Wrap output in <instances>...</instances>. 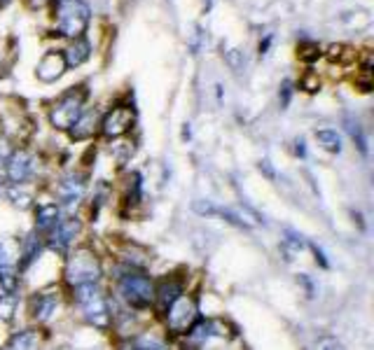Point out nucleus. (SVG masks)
Wrapping results in <instances>:
<instances>
[{"mask_svg": "<svg viewBox=\"0 0 374 350\" xmlns=\"http://www.w3.org/2000/svg\"><path fill=\"white\" fill-rule=\"evenodd\" d=\"M73 301L82 309L84 320H87L89 325H94V327L101 331L110 329L112 325L110 301L106 299L99 282H87V285L73 287Z\"/></svg>", "mask_w": 374, "mask_h": 350, "instance_id": "obj_1", "label": "nucleus"}, {"mask_svg": "<svg viewBox=\"0 0 374 350\" xmlns=\"http://www.w3.org/2000/svg\"><path fill=\"white\" fill-rule=\"evenodd\" d=\"M117 289L129 309L146 311L155 304V282L146 271L124 267L122 274L117 276Z\"/></svg>", "mask_w": 374, "mask_h": 350, "instance_id": "obj_2", "label": "nucleus"}, {"mask_svg": "<svg viewBox=\"0 0 374 350\" xmlns=\"http://www.w3.org/2000/svg\"><path fill=\"white\" fill-rule=\"evenodd\" d=\"M101 276H104L101 259L96 257V252L89 250V247H77V250L70 252L68 259H66L63 278L70 287L87 285V282H99Z\"/></svg>", "mask_w": 374, "mask_h": 350, "instance_id": "obj_3", "label": "nucleus"}, {"mask_svg": "<svg viewBox=\"0 0 374 350\" xmlns=\"http://www.w3.org/2000/svg\"><path fill=\"white\" fill-rule=\"evenodd\" d=\"M87 96L89 92L84 84L82 87H70L50 110V122L54 129L68 131L70 126L77 122V117L84 112V101H87Z\"/></svg>", "mask_w": 374, "mask_h": 350, "instance_id": "obj_4", "label": "nucleus"}, {"mask_svg": "<svg viewBox=\"0 0 374 350\" xmlns=\"http://www.w3.org/2000/svg\"><path fill=\"white\" fill-rule=\"evenodd\" d=\"M59 33L66 38H82L89 26V5L84 0H61L57 3Z\"/></svg>", "mask_w": 374, "mask_h": 350, "instance_id": "obj_5", "label": "nucleus"}, {"mask_svg": "<svg viewBox=\"0 0 374 350\" xmlns=\"http://www.w3.org/2000/svg\"><path fill=\"white\" fill-rule=\"evenodd\" d=\"M197 322V301L192 297H178L166 309V327L173 334H187V329Z\"/></svg>", "mask_w": 374, "mask_h": 350, "instance_id": "obj_6", "label": "nucleus"}, {"mask_svg": "<svg viewBox=\"0 0 374 350\" xmlns=\"http://www.w3.org/2000/svg\"><path fill=\"white\" fill-rule=\"evenodd\" d=\"M35 173V156L28 150H14L10 152L8 161H5V175L12 185H23L26 180H31Z\"/></svg>", "mask_w": 374, "mask_h": 350, "instance_id": "obj_7", "label": "nucleus"}, {"mask_svg": "<svg viewBox=\"0 0 374 350\" xmlns=\"http://www.w3.org/2000/svg\"><path fill=\"white\" fill-rule=\"evenodd\" d=\"M134 122H136L134 110H131L129 105H117V107H112L104 119H101L99 131L106 138H122L131 131Z\"/></svg>", "mask_w": 374, "mask_h": 350, "instance_id": "obj_8", "label": "nucleus"}, {"mask_svg": "<svg viewBox=\"0 0 374 350\" xmlns=\"http://www.w3.org/2000/svg\"><path fill=\"white\" fill-rule=\"evenodd\" d=\"M59 306H61V297H59L57 287L40 289V292H35L31 297V318L40 325L52 322L57 318Z\"/></svg>", "mask_w": 374, "mask_h": 350, "instance_id": "obj_9", "label": "nucleus"}, {"mask_svg": "<svg viewBox=\"0 0 374 350\" xmlns=\"http://www.w3.org/2000/svg\"><path fill=\"white\" fill-rule=\"evenodd\" d=\"M80 229H82V222L77 220V217H61V220L57 222V227L50 231L47 245H50L52 250H57L59 255H66L68 247L73 245L75 236L80 234Z\"/></svg>", "mask_w": 374, "mask_h": 350, "instance_id": "obj_10", "label": "nucleus"}, {"mask_svg": "<svg viewBox=\"0 0 374 350\" xmlns=\"http://www.w3.org/2000/svg\"><path fill=\"white\" fill-rule=\"evenodd\" d=\"M84 192H87V178L82 173H70L59 183L57 194L61 198L63 206H77L82 201Z\"/></svg>", "mask_w": 374, "mask_h": 350, "instance_id": "obj_11", "label": "nucleus"}, {"mask_svg": "<svg viewBox=\"0 0 374 350\" xmlns=\"http://www.w3.org/2000/svg\"><path fill=\"white\" fill-rule=\"evenodd\" d=\"M101 110L99 107H89V110H84L80 117H77V122L70 126L68 134L73 141H87V138H92L96 131L101 129Z\"/></svg>", "mask_w": 374, "mask_h": 350, "instance_id": "obj_12", "label": "nucleus"}, {"mask_svg": "<svg viewBox=\"0 0 374 350\" xmlns=\"http://www.w3.org/2000/svg\"><path fill=\"white\" fill-rule=\"evenodd\" d=\"M63 72H66L63 52H47L45 56L40 59L38 68H35V75H38L40 82H57Z\"/></svg>", "mask_w": 374, "mask_h": 350, "instance_id": "obj_13", "label": "nucleus"}, {"mask_svg": "<svg viewBox=\"0 0 374 350\" xmlns=\"http://www.w3.org/2000/svg\"><path fill=\"white\" fill-rule=\"evenodd\" d=\"M178 297H183V280H178L176 276H168V278L161 280L159 285H155V301H159V306L164 311Z\"/></svg>", "mask_w": 374, "mask_h": 350, "instance_id": "obj_14", "label": "nucleus"}, {"mask_svg": "<svg viewBox=\"0 0 374 350\" xmlns=\"http://www.w3.org/2000/svg\"><path fill=\"white\" fill-rule=\"evenodd\" d=\"M61 220V208L59 203H42V206L35 208V229L38 231H47L50 234L57 222Z\"/></svg>", "mask_w": 374, "mask_h": 350, "instance_id": "obj_15", "label": "nucleus"}, {"mask_svg": "<svg viewBox=\"0 0 374 350\" xmlns=\"http://www.w3.org/2000/svg\"><path fill=\"white\" fill-rule=\"evenodd\" d=\"M119 257H122L124 267L136 269V271H143L150 262L148 250H146V247H141V245H136V243H126L124 250L119 252Z\"/></svg>", "mask_w": 374, "mask_h": 350, "instance_id": "obj_16", "label": "nucleus"}, {"mask_svg": "<svg viewBox=\"0 0 374 350\" xmlns=\"http://www.w3.org/2000/svg\"><path fill=\"white\" fill-rule=\"evenodd\" d=\"M89 56H92V45H89L84 38H77L73 45L63 52L66 68H77V65H82Z\"/></svg>", "mask_w": 374, "mask_h": 350, "instance_id": "obj_17", "label": "nucleus"}, {"mask_svg": "<svg viewBox=\"0 0 374 350\" xmlns=\"http://www.w3.org/2000/svg\"><path fill=\"white\" fill-rule=\"evenodd\" d=\"M10 350H38L40 348V331L38 329H23L17 331L12 339L5 343Z\"/></svg>", "mask_w": 374, "mask_h": 350, "instance_id": "obj_18", "label": "nucleus"}, {"mask_svg": "<svg viewBox=\"0 0 374 350\" xmlns=\"http://www.w3.org/2000/svg\"><path fill=\"white\" fill-rule=\"evenodd\" d=\"M281 250H283V255H286L288 262H293V259L304 250V238H302V234L293 231V229H286L283 240H281Z\"/></svg>", "mask_w": 374, "mask_h": 350, "instance_id": "obj_19", "label": "nucleus"}, {"mask_svg": "<svg viewBox=\"0 0 374 350\" xmlns=\"http://www.w3.org/2000/svg\"><path fill=\"white\" fill-rule=\"evenodd\" d=\"M42 250V240L35 236V234H31V236L23 238V245H21V259H19V269H28L31 264L38 259Z\"/></svg>", "mask_w": 374, "mask_h": 350, "instance_id": "obj_20", "label": "nucleus"}, {"mask_svg": "<svg viewBox=\"0 0 374 350\" xmlns=\"http://www.w3.org/2000/svg\"><path fill=\"white\" fill-rule=\"evenodd\" d=\"M344 126H346V134L351 136L355 147L367 156V136H365V129L360 126L358 119H355L353 114H346V117H344Z\"/></svg>", "mask_w": 374, "mask_h": 350, "instance_id": "obj_21", "label": "nucleus"}, {"mask_svg": "<svg viewBox=\"0 0 374 350\" xmlns=\"http://www.w3.org/2000/svg\"><path fill=\"white\" fill-rule=\"evenodd\" d=\"M316 141L318 145H321L323 150H328V152H333V154H339L342 152V138L337 131L333 129H321V131H316Z\"/></svg>", "mask_w": 374, "mask_h": 350, "instance_id": "obj_22", "label": "nucleus"}, {"mask_svg": "<svg viewBox=\"0 0 374 350\" xmlns=\"http://www.w3.org/2000/svg\"><path fill=\"white\" fill-rule=\"evenodd\" d=\"M131 348L134 350H171L161 336H155V334H141L138 339L131 341Z\"/></svg>", "mask_w": 374, "mask_h": 350, "instance_id": "obj_23", "label": "nucleus"}, {"mask_svg": "<svg viewBox=\"0 0 374 350\" xmlns=\"http://www.w3.org/2000/svg\"><path fill=\"white\" fill-rule=\"evenodd\" d=\"M17 304H19V294L0 292V320H3V322H10V320L14 318Z\"/></svg>", "mask_w": 374, "mask_h": 350, "instance_id": "obj_24", "label": "nucleus"}, {"mask_svg": "<svg viewBox=\"0 0 374 350\" xmlns=\"http://www.w3.org/2000/svg\"><path fill=\"white\" fill-rule=\"evenodd\" d=\"M141 198H143V178L141 173H131L129 189H126V203L136 206V203H141Z\"/></svg>", "mask_w": 374, "mask_h": 350, "instance_id": "obj_25", "label": "nucleus"}, {"mask_svg": "<svg viewBox=\"0 0 374 350\" xmlns=\"http://www.w3.org/2000/svg\"><path fill=\"white\" fill-rule=\"evenodd\" d=\"M8 196H10L12 206H17V208H21V210H26V208H31V206H33V198H31V194H26V192H21L17 185L12 187V189L8 192Z\"/></svg>", "mask_w": 374, "mask_h": 350, "instance_id": "obj_26", "label": "nucleus"}, {"mask_svg": "<svg viewBox=\"0 0 374 350\" xmlns=\"http://www.w3.org/2000/svg\"><path fill=\"white\" fill-rule=\"evenodd\" d=\"M297 54H299L302 61L311 63V61H316V59L321 56V47H318L316 42H302V45L297 47Z\"/></svg>", "mask_w": 374, "mask_h": 350, "instance_id": "obj_27", "label": "nucleus"}, {"mask_svg": "<svg viewBox=\"0 0 374 350\" xmlns=\"http://www.w3.org/2000/svg\"><path fill=\"white\" fill-rule=\"evenodd\" d=\"M299 87L304 89V92L313 94V92H318V87H321V80H318L316 72H306V75L299 80Z\"/></svg>", "mask_w": 374, "mask_h": 350, "instance_id": "obj_28", "label": "nucleus"}, {"mask_svg": "<svg viewBox=\"0 0 374 350\" xmlns=\"http://www.w3.org/2000/svg\"><path fill=\"white\" fill-rule=\"evenodd\" d=\"M328 56L333 59V61H342V59H351L353 52H351V47H346V45H333L328 50Z\"/></svg>", "mask_w": 374, "mask_h": 350, "instance_id": "obj_29", "label": "nucleus"}, {"mask_svg": "<svg viewBox=\"0 0 374 350\" xmlns=\"http://www.w3.org/2000/svg\"><path fill=\"white\" fill-rule=\"evenodd\" d=\"M225 59H227L229 68H232L234 72H241V68H244V59H241V52H239V50H229V52L225 54Z\"/></svg>", "mask_w": 374, "mask_h": 350, "instance_id": "obj_30", "label": "nucleus"}, {"mask_svg": "<svg viewBox=\"0 0 374 350\" xmlns=\"http://www.w3.org/2000/svg\"><path fill=\"white\" fill-rule=\"evenodd\" d=\"M131 154H134V145H131V143H117V145H115V156H117L119 161H126Z\"/></svg>", "mask_w": 374, "mask_h": 350, "instance_id": "obj_31", "label": "nucleus"}, {"mask_svg": "<svg viewBox=\"0 0 374 350\" xmlns=\"http://www.w3.org/2000/svg\"><path fill=\"white\" fill-rule=\"evenodd\" d=\"M316 350H344V348L339 341L333 339V336H323V339H318Z\"/></svg>", "mask_w": 374, "mask_h": 350, "instance_id": "obj_32", "label": "nucleus"}, {"mask_svg": "<svg viewBox=\"0 0 374 350\" xmlns=\"http://www.w3.org/2000/svg\"><path fill=\"white\" fill-rule=\"evenodd\" d=\"M12 267V252L5 240H0V269H8Z\"/></svg>", "mask_w": 374, "mask_h": 350, "instance_id": "obj_33", "label": "nucleus"}, {"mask_svg": "<svg viewBox=\"0 0 374 350\" xmlns=\"http://www.w3.org/2000/svg\"><path fill=\"white\" fill-rule=\"evenodd\" d=\"M279 99H281V107H288V103H291V99H293V84L288 82V80L281 84V94H279Z\"/></svg>", "mask_w": 374, "mask_h": 350, "instance_id": "obj_34", "label": "nucleus"}, {"mask_svg": "<svg viewBox=\"0 0 374 350\" xmlns=\"http://www.w3.org/2000/svg\"><path fill=\"white\" fill-rule=\"evenodd\" d=\"M195 210L199 215H215V213H218V208H215L213 203H208V201H195Z\"/></svg>", "mask_w": 374, "mask_h": 350, "instance_id": "obj_35", "label": "nucleus"}, {"mask_svg": "<svg viewBox=\"0 0 374 350\" xmlns=\"http://www.w3.org/2000/svg\"><path fill=\"white\" fill-rule=\"evenodd\" d=\"M199 47H201V28H195V40L190 42L192 54H197V52H199Z\"/></svg>", "mask_w": 374, "mask_h": 350, "instance_id": "obj_36", "label": "nucleus"}, {"mask_svg": "<svg viewBox=\"0 0 374 350\" xmlns=\"http://www.w3.org/2000/svg\"><path fill=\"white\" fill-rule=\"evenodd\" d=\"M311 250H313V255H316V262H321V267L328 269V267H330V262L325 259V255H323L321 247H318V245H311Z\"/></svg>", "mask_w": 374, "mask_h": 350, "instance_id": "obj_37", "label": "nucleus"}, {"mask_svg": "<svg viewBox=\"0 0 374 350\" xmlns=\"http://www.w3.org/2000/svg\"><path fill=\"white\" fill-rule=\"evenodd\" d=\"M260 171H262L264 175H267L269 180H274V178H276V171H274V168H271V164H269L267 159H264V161H260Z\"/></svg>", "mask_w": 374, "mask_h": 350, "instance_id": "obj_38", "label": "nucleus"}, {"mask_svg": "<svg viewBox=\"0 0 374 350\" xmlns=\"http://www.w3.org/2000/svg\"><path fill=\"white\" fill-rule=\"evenodd\" d=\"M295 154H297V156H306L304 141H297V143H295Z\"/></svg>", "mask_w": 374, "mask_h": 350, "instance_id": "obj_39", "label": "nucleus"}, {"mask_svg": "<svg viewBox=\"0 0 374 350\" xmlns=\"http://www.w3.org/2000/svg\"><path fill=\"white\" fill-rule=\"evenodd\" d=\"M269 45H271V35H267V38H264V40L260 42V54H267Z\"/></svg>", "mask_w": 374, "mask_h": 350, "instance_id": "obj_40", "label": "nucleus"}, {"mask_svg": "<svg viewBox=\"0 0 374 350\" xmlns=\"http://www.w3.org/2000/svg\"><path fill=\"white\" fill-rule=\"evenodd\" d=\"M8 156H10V152L3 147V143H0V166H5V161H8Z\"/></svg>", "mask_w": 374, "mask_h": 350, "instance_id": "obj_41", "label": "nucleus"}, {"mask_svg": "<svg viewBox=\"0 0 374 350\" xmlns=\"http://www.w3.org/2000/svg\"><path fill=\"white\" fill-rule=\"evenodd\" d=\"M10 3V0H0V5H8Z\"/></svg>", "mask_w": 374, "mask_h": 350, "instance_id": "obj_42", "label": "nucleus"}, {"mask_svg": "<svg viewBox=\"0 0 374 350\" xmlns=\"http://www.w3.org/2000/svg\"><path fill=\"white\" fill-rule=\"evenodd\" d=\"M3 350H10V348H8V346H3Z\"/></svg>", "mask_w": 374, "mask_h": 350, "instance_id": "obj_43", "label": "nucleus"}, {"mask_svg": "<svg viewBox=\"0 0 374 350\" xmlns=\"http://www.w3.org/2000/svg\"><path fill=\"white\" fill-rule=\"evenodd\" d=\"M54 3H61V0H54Z\"/></svg>", "mask_w": 374, "mask_h": 350, "instance_id": "obj_44", "label": "nucleus"}]
</instances>
